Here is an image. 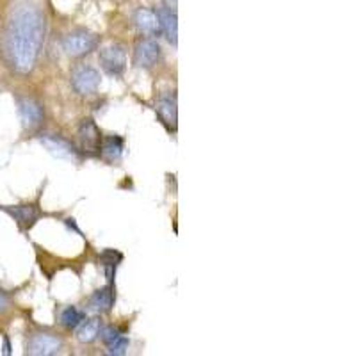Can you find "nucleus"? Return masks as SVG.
Returning <instances> with one entry per match:
<instances>
[{
    "label": "nucleus",
    "instance_id": "nucleus-9",
    "mask_svg": "<svg viewBox=\"0 0 356 356\" xmlns=\"http://www.w3.org/2000/svg\"><path fill=\"white\" fill-rule=\"evenodd\" d=\"M40 141L43 143V146L52 155L59 159H68V161H81V150L77 146L73 145L72 141L65 139L63 136H57V134H43L40 138Z\"/></svg>",
    "mask_w": 356,
    "mask_h": 356
},
{
    "label": "nucleus",
    "instance_id": "nucleus-1",
    "mask_svg": "<svg viewBox=\"0 0 356 356\" xmlns=\"http://www.w3.org/2000/svg\"><path fill=\"white\" fill-rule=\"evenodd\" d=\"M47 33L43 13L36 4L22 0L13 6L4 29V54L9 66L29 73L36 65Z\"/></svg>",
    "mask_w": 356,
    "mask_h": 356
},
{
    "label": "nucleus",
    "instance_id": "nucleus-15",
    "mask_svg": "<svg viewBox=\"0 0 356 356\" xmlns=\"http://www.w3.org/2000/svg\"><path fill=\"white\" fill-rule=\"evenodd\" d=\"M114 305V291L113 287H104L98 289L97 292H93V296L89 298L88 307L91 312H97V314H107L111 312Z\"/></svg>",
    "mask_w": 356,
    "mask_h": 356
},
{
    "label": "nucleus",
    "instance_id": "nucleus-20",
    "mask_svg": "<svg viewBox=\"0 0 356 356\" xmlns=\"http://www.w3.org/2000/svg\"><path fill=\"white\" fill-rule=\"evenodd\" d=\"M122 330L120 328H114V326H104V328H100V339L104 340V344H109V342H113L114 339H118V337L122 335Z\"/></svg>",
    "mask_w": 356,
    "mask_h": 356
},
{
    "label": "nucleus",
    "instance_id": "nucleus-14",
    "mask_svg": "<svg viewBox=\"0 0 356 356\" xmlns=\"http://www.w3.org/2000/svg\"><path fill=\"white\" fill-rule=\"evenodd\" d=\"M123 152H125V141H123L122 136L102 138L100 154L107 162H118L123 157Z\"/></svg>",
    "mask_w": 356,
    "mask_h": 356
},
{
    "label": "nucleus",
    "instance_id": "nucleus-8",
    "mask_svg": "<svg viewBox=\"0 0 356 356\" xmlns=\"http://www.w3.org/2000/svg\"><path fill=\"white\" fill-rule=\"evenodd\" d=\"M161 44L154 38H141L134 47V65L138 68H154L161 59Z\"/></svg>",
    "mask_w": 356,
    "mask_h": 356
},
{
    "label": "nucleus",
    "instance_id": "nucleus-11",
    "mask_svg": "<svg viewBox=\"0 0 356 356\" xmlns=\"http://www.w3.org/2000/svg\"><path fill=\"white\" fill-rule=\"evenodd\" d=\"M155 111H157L161 122L168 127V130L175 132V130H177V122H178L177 95L168 93L159 97L157 104H155Z\"/></svg>",
    "mask_w": 356,
    "mask_h": 356
},
{
    "label": "nucleus",
    "instance_id": "nucleus-19",
    "mask_svg": "<svg viewBox=\"0 0 356 356\" xmlns=\"http://www.w3.org/2000/svg\"><path fill=\"white\" fill-rule=\"evenodd\" d=\"M127 349H129V339H127L123 333L118 337V339H114L113 342L107 344V353H109V355H116V356L125 355Z\"/></svg>",
    "mask_w": 356,
    "mask_h": 356
},
{
    "label": "nucleus",
    "instance_id": "nucleus-17",
    "mask_svg": "<svg viewBox=\"0 0 356 356\" xmlns=\"http://www.w3.org/2000/svg\"><path fill=\"white\" fill-rule=\"evenodd\" d=\"M86 319V314L79 310L77 307H68L63 310L61 314V324L66 330H75L79 328V324Z\"/></svg>",
    "mask_w": 356,
    "mask_h": 356
},
{
    "label": "nucleus",
    "instance_id": "nucleus-4",
    "mask_svg": "<svg viewBox=\"0 0 356 356\" xmlns=\"http://www.w3.org/2000/svg\"><path fill=\"white\" fill-rule=\"evenodd\" d=\"M100 82V73L91 65H77L72 70V88L82 97L97 93Z\"/></svg>",
    "mask_w": 356,
    "mask_h": 356
},
{
    "label": "nucleus",
    "instance_id": "nucleus-18",
    "mask_svg": "<svg viewBox=\"0 0 356 356\" xmlns=\"http://www.w3.org/2000/svg\"><path fill=\"white\" fill-rule=\"evenodd\" d=\"M120 260H122V255L113 250H107L106 253L102 255V262H104V267H106V275L109 282H113L114 273H116V266Z\"/></svg>",
    "mask_w": 356,
    "mask_h": 356
},
{
    "label": "nucleus",
    "instance_id": "nucleus-13",
    "mask_svg": "<svg viewBox=\"0 0 356 356\" xmlns=\"http://www.w3.org/2000/svg\"><path fill=\"white\" fill-rule=\"evenodd\" d=\"M159 17V29H162V33L166 36V40L170 41L171 44H177L178 41V20H177V13L173 9L162 8L157 11Z\"/></svg>",
    "mask_w": 356,
    "mask_h": 356
},
{
    "label": "nucleus",
    "instance_id": "nucleus-16",
    "mask_svg": "<svg viewBox=\"0 0 356 356\" xmlns=\"http://www.w3.org/2000/svg\"><path fill=\"white\" fill-rule=\"evenodd\" d=\"M102 323L98 317H91V319H84L81 324H79V332H77V339L84 344H89V342H93L97 340L98 333H100Z\"/></svg>",
    "mask_w": 356,
    "mask_h": 356
},
{
    "label": "nucleus",
    "instance_id": "nucleus-7",
    "mask_svg": "<svg viewBox=\"0 0 356 356\" xmlns=\"http://www.w3.org/2000/svg\"><path fill=\"white\" fill-rule=\"evenodd\" d=\"M18 113H20L22 125L27 130L40 129L44 118L43 104L34 97H18Z\"/></svg>",
    "mask_w": 356,
    "mask_h": 356
},
{
    "label": "nucleus",
    "instance_id": "nucleus-2",
    "mask_svg": "<svg viewBox=\"0 0 356 356\" xmlns=\"http://www.w3.org/2000/svg\"><path fill=\"white\" fill-rule=\"evenodd\" d=\"M98 36L86 29H75L63 38V50L70 57H84L97 50Z\"/></svg>",
    "mask_w": 356,
    "mask_h": 356
},
{
    "label": "nucleus",
    "instance_id": "nucleus-6",
    "mask_svg": "<svg viewBox=\"0 0 356 356\" xmlns=\"http://www.w3.org/2000/svg\"><path fill=\"white\" fill-rule=\"evenodd\" d=\"M79 143H81V154L86 157H95L100 154V143H102V134L98 130L97 123L91 118L82 120L81 125L77 130Z\"/></svg>",
    "mask_w": 356,
    "mask_h": 356
},
{
    "label": "nucleus",
    "instance_id": "nucleus-21",
    "mask_svg": "<svg viewBox=\"0 0 356 356\" xmlns=\"http://www.w3.org/2000/svg\"><path fill=\"white\" fill-rule=\"evenodd\" d=\"M9 305H11V298H9V294L4 291H0V314H4V312L9 308Z\"/></svg>",
    "mask_w": 356,
    "mask_h": 356
},
{
    "label": "nucleus",
    "instance_id": "nucleus-3",
    "mask_svg": "<svg viewBox=\"0 0 356 356\" xmlns=\"http://www.w3.org/2000/svg\"><path fill=\"white\" fill-rule=\"evenodd\" d=\"M63 348H65V340L59 335H56V333L50 332L33 333L27 340V355H59L63 351Z\"/></svg>",
    "mask_w": 356,
    "mask_h": 356
},
{
    "label": "nucleus",
    "instance_id": "nucleus-12",
    "mask_svg": "<svg viewBox=\"0 0 356 356\" xmlns=\"http://www.w3.org/2000/svg\"><path fill=\"white\" fill-rule=\"evenodd\" d=\"M134 24L138 27L139 33L154 36L159 31V17L157 11L148 8H139L138 11L134 13Z\"/></svg>",
    "mask_w": 356,
    "mask_h": 356
},
{
    "label": "nucleus",
    "instance_id": "nucleus-22",
    "mask_svg": "<svg viewBox=\"0 0 356 356\" xmlns=\"http://www.w3.org/2000/svg\"><path fill=\"white\" fill-rule=\"evenodd\" d=\"M162 2L166 4L168 9H173L175 11V8H177V0H162Z\"/></svg>",
    "mask_w": 356,
    "mask_h": 356
},
{
    "label": "nucleus",
    "instance_id": "nucleus-10",
    "mask_svg": "<svg viewBox=\"0 0 356 356\" xmlns=\"http://www.w3.org/2000/svg\"><path fill=\"white\" fill-rule=\"evenodd\" d=\"M0 209L4 212H8V214L17 221V225L22 230L33 228L34 225H36L38 219L41 218V212L36 205H2Z\"/></svg>",
    "mask_w": 356,
    "mask_h": 356
},
{
    "label": "nucleus",
    "instance_id": "nucleus-5",
    "mask_svg": "<svg viewBox=\"0 0 356 356\" xmlns=\"http://www.w3.org/2000/svg\"><path fill=\"white\" fill-rule=\"evenodd\" d=\"M100 66L111 77H120L127 68V50L123 44L113 43L100 52Z\"/></svg>",
    "mask_w": 356,
    "mask_h": 356
}]
</instances>
